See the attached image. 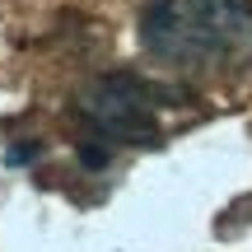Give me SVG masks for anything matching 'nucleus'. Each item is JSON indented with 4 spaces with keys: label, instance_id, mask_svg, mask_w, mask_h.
I'll return each instance as SVG.
<instances>
[{
    "label": "nucleus",
    "instance_id": "obj_2",
    "mask_svg": "<svg viewBox=\"0 0 252 252\" xmlns=\"http://www.w3.org/2000/svg\"><path fill=\"white\" fill-rule=\"evenodd\" d=\"M154 103H159V89L150 80H140L131 70H112V75H98L80 94L75 112L89 126L94 140L112 150V145H150L159 135Z\"/></svg>",
    "mask_w": 252,
    "mask_h": 252
},
{
    "label": "nucleus",
    "instance_id": "obj_1",
    "mask_svg": "<svg viewBox=\"0 0 252 252\" xmlns=\"http://www.w3.org/2000/svg\"><path fill=\"white\" fill-rule=\"evenodd\" d=\"M140 42L182 70H238L252 61V0H150Z\"/></svg>",
    "mask_w": 252,
    "mask_h": 252
},
{
    "label": "nucleus",
    "instance_id": "obj_3",
    "mask_svg": "<svg viewBox=\"0 0 252 252\" xmlns=\"http://www.w3.org/2000/svg\"><path fill=\"white\" fill-rule=\"evenodd\" d=\"M37 154V145H24V150H9V163H24V159H33Z\"/></svg>",
    "mask_w": 252,
    "mask_h": 252
}]
</instances>
